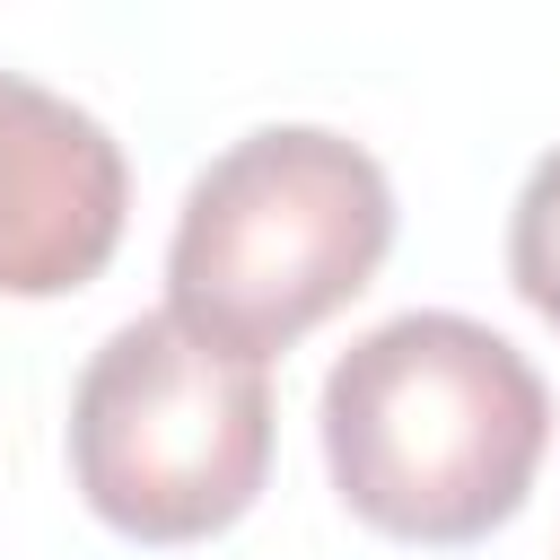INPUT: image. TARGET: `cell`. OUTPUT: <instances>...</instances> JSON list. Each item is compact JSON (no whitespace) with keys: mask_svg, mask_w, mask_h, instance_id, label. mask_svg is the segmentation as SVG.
Segmentation results:
<instances>
[{"mask_svg":"<svg viewBox=\"0 0 560 560\" xmlns=\"http://www.w3.org/2000/svg\"><path fill=\"white\" fill-rule=\"evenodd\" d=\"M70 481L131 542H210L271 481V376L192 341L175 315H131L79 368Z\"/></svg>","mask_w":560,"mask_h":560,"instance_id":"obj_3","label":"cell"},{"mask_svg":"<svg viewBox=\"0 0 560 560\" xmlns=\"http://www.w3.org/2000/svg\"><path fill=\"white\" fill-rule=\"evenodd\" d=\"M385 245V166L324 122H271L228 140L192 175L166 245V315L192 341L262 368L298 350L324 315H341L376 280Z\"/></svg>","mask_w":560,"mask_h":560,"instance_id":"obj_2","label":"cell"},{"mask_svg":"<svg viewBox=\"0 0 560 560\" xmlns=\"http://www.w3.org/2000/svg\"><path fill=\"white\" fill-rule=\"evenodd\" d=\"M122 219H131L122 140L88 105L0 70V298L88 289L114 262Z\"/></svg>","mask_w":560,"mask_h":560,"instance_id":"obj_4","label":"cell"},{"mask_svg":"<svg viewBox=\"0 0 560 560\" xmlns=\"http://www.w3.org/2000/svg\"><path fill=\"white\" fill-rule=\"evenodd\" d=\"M315 429L359 525L464 551L525 508L551 446V394L508 332L420 306L332 359Z\"/></svg>","mask_w":560,"mask_h":560,"instance_id":"obj_1","label":"cell"},{"mask_svg":"<svg viewBox=\"0 0 560 560\" xmlns=\"http://www.w3.org/2000/svg\"><path fill=\"white\" fill-rule=\"evenodd\" d=\"M508 280L560 332V149L534 158V175H525V192L508 210Z\"/></svg>","mask_w":560,"mask_h":560,"instance_id":"obj_5","label":"cell"}]
</instances>
